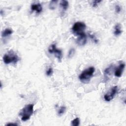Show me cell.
I'll list each match as a JSON object with an SVG mask.
<instances>
[{
    "label": "cell",
    "instance_id": "cell-1",
    "mask_svg": "<svg viewBox=\"0 0 126 126\" xmlns=\"http://www.w3.org/2000/svg\"><path fill=\"white\" fill-rule=\"evenodd\" d=\"M95 68L93 66H90L83 70L79 76L80 81L84 84L88 83L93 76Z\"/></svg>",
    "mask_w": 126,
    "mask_h": 126
},
{
    "label": "cell",
    "instance_id": "cell-2",
    "mask_svg": "<svg viewBox=\"0 0 126 126\" xmlns=\"http://www.w3.org/2000/svg\"><path fill=\"white\" fill-rule=\"evenodd\" d=\"M33 104H29L21 110L19 113V116H21V119L22 121L25 122L30 119L33 112Z\"/></svg>",
    "mask_w": 126,
    "mask_h": 126
},
{
    "label": "cell",
    "instance_id": "cell-3",
    "mask_svg": "<svg viewBox=\"0 0 126 126\" xmlns=\"http://www.w3.org/2000/svg\"><path fill=\"white\" fill-rule=\"evenodd\" d=\"M3 63L6 64H10L11 63H17L19 60V58L18 55L13 52L12 51H9L7 53L5 54L2 58Z\"/></svg>",
    "mask_w": 126,
    "mask_h": 126
},
{
    "label": "cell",
    "instance_id": "cell-4",
    "mask_svg": "<svg viewBox=\"0 0 126 126\" xmlns=\"http://www.w3.org/2000/svg\"><path fill=\"white\" fill-rule=\"evenodd\" d=\"M86 24L82 22H77L75 23L72 27V31L73 33L76 36H79L85 33V30L86 29Z\"/></svg>",
    "mask_w": 126,
    "mask_h": 126
},
{
    "label": "cell",
    "instance_id": "cell-5",
    "mask_svg": "<svg viewBox=\"0 0 126 126\" xmlns=\"http://www.w3.org/2000/svg\"><path fill=\"white\" fill-rule=\"evenodd\" d=\"M48 52L50 54H54L56 58L58 60L59 62H61L63 57V53L61 50L57 48L56 44H51L48 48Z\"/></svg>",
    "mask_w": 126,
    "mask_h": 126
},
{
    "label": "cell",
    "instance_id": "cell-6",
    "mask_svg": "<svg viewBox=\"0 0 126 126\" xmlns=\"http://www.w3.org/2000/svg\"><path fill=\"white\" fill-rule=\"evenodd\" d=\"M118 91V86H115L111 88V89L106 93L104 95V99L106 101H110L115 97Z\"/></svg>",
    "mask_w": 126,
    "mask_h": 126
},
{
    "label": "cell",
    "instance_id": "cell-7",
    "mask_svg": "<svg viewBox=\"0 0 126 126\" xmlns=\"http://www.w3.org/2000/svg\"><path fill=\"white\" fill-rule=\"evenodd\" d=\"M78 38L76 40V43L80 46H84L87 42V35L85 33L78 36Z\"/></svg>",
    "mask_w": 126,
    "mask_h": 126
},
{
    "label": "cell",
    "instance_id": "cell-8",
    "mask_svg": "<svg viewBox=\"0 0 126 126\" xmlns=\"http://www.w3.org/2000/svg\"><path fill=\"white\" fill-rule=\"evenodd\" d=\"M125 67V64L124 63H121L119 65V66L116 68L115 71V76L117 77H121L123 71L124 70Z\"/></svg>",
    "mask_w": 126,
    "mask_h": 126
},
{
    "label": "cell",
    "instance_id": "cell-9",
    "mask_svg": "<svg viewBox=\"0 0 126 126\" xmlns=\"http://www.w3.org/2000/svg\"><path fill=\"white\" fill-rule=\"evenodd\" d=\"M31 9L32 11H36L37 13H40L42 11V6L39 3L32 4L31 5Z\"/></svg>",
    "mask_w": 126,
    "mask_h": 126
},
{
    "label": "cell",
    "instance_id": "cell-10",
    "mask_svg": "<svg viewBox=\"0 0 126 126\" xmlns=\"http://www.w3.org/2000/svg\"><path fill=\"white\" fill-rule=\"evenodd\" d=\"M113 68V66L112 65H111L105 69L104 71V79L106 81L107 79H108L110 75L112 74Z\"/></svg>",
    "mask_w": 126,
    "mask_h": 126
},
{
    "label": "cell",
    "instance_id": "cell-11",
    "mask_svg": "<svg viewBox=\"0 0 126 126\" xmlns=\"http://www.w3.org/2000/svg\"><path fill=\"white\" fill-rule=\"evenodd\" d=\"M123 31L121 30V25L120 23H117L115 27H114V34L116 36H119L122 33Z\"/></svg>",
    "mask_w": 126,
    "mask_h": 126
},
{
    "label": "cell",
    "instance_id": "cell-12",
    "mask_svg": "<svg viewBox=\"0 0 126 126\" xmlns=\"http://www.w3.org/2000/svg\"><path fill=\"white\" fill-rule=\"evenodd\" d=\"M12 33H13V31L11 29L7 28L2 31V32L1 33V36L3 38L6 37L10 35Z\"/></svg>",
    "mask_w": 126,
    "mask_h": 126
},
{
    "label": "cell",
    "instance_id": "cell-13",
    "mask_svg": "<svg viewBox=\"0 0 126 126\" xmlns=\"http://www.w3.org/2000/svg\"><path fill=\"white\" fill-rule=\"evenodd\" d=\"M68 1L64 0H61L60 3V5L63 11H66L68 7Z\"/></svg>",
    "mask_w": 126,
    "mask_h": 126
},
{
    "label": "cell",
    "instance_id": "cell-14",
    "mask_svg": "<svg viewBox=\"0 0 126 126\" xmlns=\"http://www.w3.org/2000/svg\"><path fill=\"white\" fill-rule=\"evenodd\" d=\"M58 0H52L49 4V8L51 10H54L56 8Z\"/></svg>",
    "mask_w": 126,
    "mask_h": 126
},
{
    "label": "cell",
    "instance_id": "cell-15",
    "mask_svg": "<svg viewBox=\"0 0 126 126\" xmlns=\"http://www.w3.org/2000/svg\"><path fill=\"white\" fill-rule=\"evenodd\" d=\"M65 110H66V107L65 106H61L58 111V115L60 116L63 115L64 113Z\"/></svg>",
    "mask_w": 126,
    "mask_h": 126
},
{
    "label": "cell",
    "instance_id": "cell-16",
    "mask_svg": "<svg viewBox=\"0 0 126 126\" xmlns=\"http://www.w3.org/2000/svg\"><path fill=\"white\" fill-rule=\"evenodd\" d=\"M79 125H80V119L78 117L74 119L71 121V125L73 126H78Z\"/></svg>",
    "mask_w": 126,
    "mask_h": 126
},
{
    "label": "cell",
    "instance_id": "cell-17",
    "mask_svg": "<svg viewBox=\"0 0 126 126\" xmlns=\"http://www.w3.org/2000/svg\"><path fill=\"white\" fill-rule=\"evenodd\" d=\"M75 49L74 48H71L69 51H68V55L67 57L68 58H71L75 54Z\"/></svg>",
    "mask_w": 126,
    "mask_h": 126
},
{
    "label": "cell",
    "instance_id": "cell-18",
    "mask_svg": "<svg viewBox=\"0 0 126 126\" xmlns=\"http://www.w3.org/2000/svg\"><path fill=\"white\" fill-rule=\"evenodd\" d=\"M53 68L52 67H49L48 68V69L46 70V74L47 76H51L53 74Z\"/></svg>",
    "mask_w": 126,
    "mask_h": 126
},
{
    "label": "cell",
    "instance_id": "cell-19",
    "mask_svg": "<svg viewBox=\"0 0 126 126\" xmlns=\"http://www.w3.org/2000/svg\"><path fill=\"white\" fill-rule=\"evenodd\" d=\"M89 36L94 40V41L95 43H97L98 40H97V38L95 37V36L94 35L92 34H90V33H89Z\"/></svg>",
    "mask_w": 126,
    "mask_h": 126
},
{
    "label": "cell",
    "instance_id": "cell-20",
    "mask_svg": "<svg viewBox=\"0 0 126 126\" xmlns=\"http://www.w3.org/2000/svg\"><path fill=\"white\" fill-rule=\"evenodd\" d=\"M101 1V0H94L93 1V3H92V5L93 7H96L97 6V4L100 2Z\"/></svg>",
    "mask_w": 126,
    "mask_h": 126
},
{
    "label": "cell",
    "instance_id": "cell-21",
    "mask_svg": "<svg viewBox=\"0 0 126 126\" xmlns=\"http://www.w3.org/2000/svg\"><path fill=\"white\" fill-rule=\"evenodd\" d=\"M115 11L117 13H120L121 11V7L119 5H116L115 6Z\"/></svg>",
    "mask_w": 126,
    "mask_h": 126
},
{
    "label": "cell",
    "instance_id": "cell-22",
    "mask_svg": "<svg viewBox=\"0 0 126 126\" xmlns=\"http://www.w3.org/2000/svg\"><path fill=\"white\" fill-rule=\"evenodd\" d=\"M17 126L18 125V124H16V123H7V124H6V126Z\"/></svg>",
    "mask_w": 126,
    "mask_h": 126
}]
</instances>
